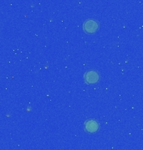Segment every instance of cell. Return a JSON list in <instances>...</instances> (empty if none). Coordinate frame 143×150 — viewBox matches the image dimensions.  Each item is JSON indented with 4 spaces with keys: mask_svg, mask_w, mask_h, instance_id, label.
Returning a JSON list of instances; mask_svg holds the SVG:
<instances>
[{
    "mask_svg": "<svg viewBox=\"0 0 143 150\" xmlns=\"http://www.w3.org/2000/svg\"><path fill=\"white\" fill-rule=\"evenodd\" d=\"M98 28H99V23L94 19H87L83 23V29L87 33H93L96 32Z\"/></svg>",
    "mask_w": 143,
    "mask_h": 150,
    "instance_id": "cell-1",
    "label": "cell"
},
{
    "mask_svg": "<svg viewBox=\"0 0 143 150\" xmlns=\"http://www.w3.org/2000/svg\"><path fill=\"white\" fill-rule=\"evenodd\" d=\"M99 79H100V76L98 74V73L93 70L87 71L84 76V79L89 84H93V83H97L99 81Z\"/></svg>",
    "mask_w": 143,
    "mask_h": 150,
    "instance_id": "cell-2",
    "label": "cell"
},
{
    "mask_svg": "<svg viewBox=\"0 0 143 150\" xmlns=\"http://www.w3.org/2000/svg\"><path fill=\"white\" fill-rule=\"evenodd\" d=\"M85 129L89 133H95L99 129V123H97L94 119H90L85 122Z\"/></svg>",
    "mask_w": 143,
    "mask_h": 150,
    "instance_id": "cell-3",
    "label": "cell"
}]
</instances>
